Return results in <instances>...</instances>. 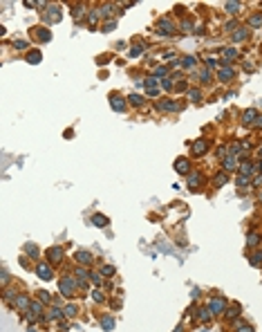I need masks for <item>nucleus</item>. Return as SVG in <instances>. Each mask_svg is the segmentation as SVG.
I'll list each match as a JSON object with an SVG mask.
<instances>
[{
    "instance_id": "1",
    "label": "nucleus",
    "mask_w": 262,
    "mask_h": 332,
    "mask_svg": "<svg viewBox=\"0 0 262 332\" xmlns=\"http://www.w3.org/2000/svg\"><path fill=\"white\" fill-rule=\"evenodd\" d=\"M38 274H41V278H45V281H49V278H52V274H49V267H47V263H41V265H38Z\"/></svg>"
},
{
    "instance_id": "2",
    "label": "nucleus",
    "mask_w": 262,
    "mask_h": 332,
    "mask_svg": "<svg viewBox=\"0 0 262 332\" xmlns=\"http://www.w3.org/2000/svg\"><path fill=\"white\" fill-rule=\"evenodd\" d=\"M222 310H224V301L222 299L211 301V312H213V314H217V312H222Z\"/></svg>"
},
{
    "instance_id": "3",
    "label": "nucleus",
    "mask_w": 262,
    "mask_h": 332,
    "mask_svg": "<svg viewBox=\"0 0 262 332\" xmlns=\"http://www.w3.org/2000/svg\"><path fill=\"white\" fill-rule=\"evenodd\" d=\"M146 90H148V94H157V92H159L157 79H148V81H146Z\"/></svg>"
},
{
    "instance_id": "4",
    "label": "nucleus",
    "mask_w": 262,
    "mask_h": 332,
    "mask_svg": "<svg viewBox=\"0 0 262 332\" xmlns=\"http://www.w3.org/2000/svg\"><path fill=\"white\" fill-rule=\"evenodd\" d=\"M206 148H208V144H206V141H204V139H200L197 144H193V150H195V153H204V150H206Z\"/></svg>"
},
{
    "instance_id": "5",
    "label": "nucleus",
    "mask_w": 262,
    "mask_h": 332,
    "mask_svg": "<svg viewBox=\"0 0 262 332\" xmlns=\"http://www.w3.org/2000/svg\"><path fill=\"white\" fill-rule=\"evenodd\" d=\"M175 168H179V173H188V162H186V159H177Z\"/></svg>"
},
{
    "instance_id": "6",
    "label": "nucleus",
    "mask_w": 262,
    "mask_h": 332,
    "mask_svg": "<svg viewBox=\"0 0 262 332\" xmlns=\"http://www.w3.org/2000/svg\"><path fill=\"white\" fill-rule=\"evenodd\" d=\"M159 108H161V110H177L179 106H177L175 101H164V103H159Z\"/></svg>"
},
{
    "instance_id": "7",
    "label": "nucleus",
    "mask_w": 262,
    "mask_h": 332,
    "mask_svg": "<svg viewBox=\"0 0 262 332\" xmlns=\"http://www.w3.org/2000/svg\"><path fill=\"white\" fill-rule=\"evenodd\" d=\"M256 117H258V115H256V110H247V112H244V124H253Z\"/></svg>"
},
{
    "instance_id": "8",
    "label": "nucleus",
    "mask_w": 262,
    "mask_h": 332,
    "mask_svg": "<svg viewBox=\"0 0 262 332\" xmlns=\"http://www.w3.org/2000/svg\"><path fill=\"white\" fill-rule=\"evenodd\" d=\"M123 106H126V103L121 101L119 97H112V108H114V110H123Z\"/></svg>"
},
{
    "instance_id": "9",
    "label": "nucleus",
    "mask_w": 262,
    "mask_h": 332,
    "mask_svg": "<svg viewBox=\"0 0 262 332\" xmlns=\"http://www.w3.org/2000/svg\"><path fill=\"white\" fill-rule=\"evenodd\" d=\"M229 77H233V70H231V68H224V70H220V79H222V81H226Z\"/></svg>"
},
{
    "instance_id": "10",
    "label": "nucleus",
    "mask_w": 262,
    "mask_h": 332,
    "mask_svg": "<svg viewBox=\"0 0 262 332\" xmlns=\"http://www.w3.org/2000/svg\"><path fill=\"white\" fill-rule=\"evenodd\" d=\"M49 258H54V260H58V258H63V251H61L58 247H54V249H49Z\"/></svg>"
},
{
    "instance_id": "11",
    "label": "nucleus",
    "mask_w": 262,
    "mask_h": 332,
    "mask_svg": "<svg viewBox=\"0 0 262 332\" xmlns=\"http://www.w3.org/2000/svg\"><path fill=\"white\" fill-rule=\"evenodd\" d=\"M249 25H251V27H262V16H251Z\"/></svg>"
},
{
    "instance_id": "12",
    "label": "nucleus",
    "mask_w": 262,
    "mask_h": 332,
    "mask_svg": "<svg viewBox=\"0 0 262 332\" xmlns=\"http://www.w3.org/2000/svg\"><path fill=\"white\" fill-rule=\"evenodd\" d=\"M76 258H79V263H83V265H85V263H90V254H85V251H79V254H76Z\"/></svg>"
},
{
    "instance_id": "13",
    "label": "nucleus",
    "mask_w": 262,
    "mask_h": 332,
    "mask_svg": "<svg viewBox=\"0 0 262 332\" xmlns=\"http://www.w3.org/2000/svg\"><path fill=\"white\" fill-rule=\"evenodd\" d=\"M242 173H244V175H251V173H253V164H251V162L242 164Z\"/></svg>"
},
{
    "instance_id": "14",
    "label": "nucleus",
    "mask_w": 262,
    "mask_h": 332,
    "mask_svg": "<svg viewBox=\"0 0 262 332\" xmlns=\"http://www.w3.org/2000/svg\"><path fill=\"white\" fill-rule=\"evenodd\" d=\"M159 25H161V32H164V34H170V32H173V27H170V23H168V20H161Z\"/></svg>"
},
{
    "instance_id": "15",
    "label": "nucleus",
    "mask_w": 262,
    "mask_h": 332,
    "mask_svg": "<svg viewBox=\"0 0 262 332\" xmlns=\"http://www.w3.org/2000/svg\"><path fill=\"white\" fill-rule=\"evenodd\" d=\"M92 222H94L97 227H103L105 224V218L103 215H94V218H92Z\"/></svg>"
},
{
    "instance_id": "16",
    "label": "nucleus",
    "mask_w": 262,
    "mask_h": 332,
    "mask_svg": "<svg viewBox=\"0 0 262 332\" xmlns=\"http://www.w3.org/2000/svg\"><path fill=\"white\" fill-rule=\"evenodd\" d=\"M244 36H247V29H238L235 34H233V38H235V41H242Z\"/></svg>"
},
{
    "instance_id": "17",
    "label": "nucleus",
    "mask_w": 262,
    "mask_h": 332,
    "mask_svg": "<svg viewBox=\"0 0 262 332\" xmlns=\"http://www.w3.org/2000/svg\"><path fill=\"white\" fill-rule=\"evenodd\" d=\"M226 9L235 14V11H240V2H229V5H226Z\"/></svg>"
},
{
    "instance_id": "18",
    "label": "nucleus",
    "mask_w": 262,
    "mask_h": 332,
    "mask_svg": "<svg viewBox=\"0 0 262 332\" xmlns=\"http://www.w3.org/2000/svg\"><path fill=\"white\" fill-rule=\"evenodd\" d=\"M200 182H202V177H200V175H191V177H188V184H191V186L200 184Z\"/></svg>"
},
{
    "instance_id": "19",
    "label": "nucleus",
    "mask_w": 262,
    "mask_h": 332,
    "mask_svg": "<svg viewBox=\"0 0 262 332\" xmlns=\"http://www.w3.org/2000/svg\"><path fill=\"white\" fill-rule=\"evenodd\" d=\"M27 303H29V301H27L25 296H18V301H16V305H18V308H27Z\"/></svg>"
},
{
    "instance_id": "20",
    "label": "nucleus",
    "mask_w": 262,
    "mask_h": 332,
    "mask_svg": "<svg viewBox=\"0 0 262 332\" xmlns=\"http://www.w3.org/2000/svg\"><path fill=\"white\" fill-rule=\"evenodd\" d=\"M130 103H135V106H139V103H141V97H139V94H130Z\"/></svg>"
},
{
    "instance_id": "21",
    "label": "nucleus",
    "mask_w": 262,
    "mask_h": 332,
    "mask_svg": "<svg viewBox=\"0 0 262 332\" xmlns=\"http://www.w3.org/2000/svg\"><path fill=\"white\" fill-rule=\"evenodd\" d=\"M14 47H16V50H25L27 43H25V41H14Z\"/></svg>"
},
{
    "instance_id": "22",
    "label": "nucleus",
    "mask_w": 262,
    "mask_h": 332,
    "mask_svg": "<svg viewBox=\"0 0 262 332\" xmlns=\"http://www.w3.org/2000/svg\"><path fill=\"white\" fill-rule=\"evenodd\" d=\"M184 65H186V68H193V65H195V63H193V56H186V59H184Z\"/></svg>"
},
{
    "instance_id": "23",
    "label": "nucleus",
    "mask_w": 262,
    "mask_h": 332,
    "mask_svg": "<svg viewBox=\"0 0 262 332\" xmlns=\"http://www.w3.org/2000/svg\"><path fill=\"white\" fill-rule=\"evenodd\" d=\"M208 317H211L208 310H202V312H200V319H202V321H208Z\"/></svg>"
},
{
    "instance_id": "24",
    "label": "nucleus",
    "mask_w": 262,
    "mask_h": 332,
    "mask_svg": "<svg viewBox=\"0 0 262 332\" xmlns=\"http://www.w3.org/2000/svg\"><path fill=\"white\" fill-rule=\"evenodd\" d=\"M38 296H41V301H43V303H47V301H49V294H47V292H41Z\"/></svg>"
},
{
    "instance_id": "25",
    "label": "nucleus",
    "mask_w": 262,
    "mask_h": 332,
    "mask_svg": "<svg viewBox=\"0 0 262 332\" xmlns=\"http://www.w3.org/2000/svg\"><path fill=\"white\" fill-rule=\"evenodd\" d=\"M61 287H63V292H72V283H67V281H65Z\"/></svg>"
},
{
    "instance_id": "26",
    "label": "nucleus",
    "mask_w": 262,
    "mask_h": 332,
    "mask_svg": "<svg viewBox=\"0 0 262 332\" xmlns=\"http://www.w3.org/2000/svg\"><path fill=\"white\" fill-rule=\"evenodd\" d=\"M41 310H43L41 303H32V312H41Z\"/></svg>"
},
{
    "instance_id": "27",
    "label": "nucleus",
    "mask_w": 262,
    "mask_h": 332,
    "mask_svg": "<svg viewBox=\"0 0 262 332\" xmlns=\"http://www.w3.org/2000/svg\"><path fill=\"white\" fill-rule=\"evenodd\" d=\"M112 325H114V323H112V319H103V328H108V330H110Z\"/></svg>"
},
{
    "instance_id": "28",
    "label": "nucleus",
    "mask_w": 262,
    "mask_h": 332,
    "mask_svg": "<svg viewBox=\"0 0 262 332\" xmlns=\"http://www.w3.org/2000/svg\"><path fill=\"white\" fill-rule=\"evenodd\" d=\"M110 14H112V5H105L103 7V16H110Z\"/></svg>"
},
{
    "instance_id": "29",
    "label": "nucleus",
    "mask_w": 262,
    "mask_h": 332,
    "mask_svg": "<svg viewBox=\"0 0 262 332\" xmlns=\"http://www.w3.org/2000/svg\"><path fill=\"white\" fill-rule=\"evenodd\" d=\"M224 56H229V59H233V56H235V50H224Z\"/></svg>"
},
{
    "instance_id": "30",
    "label": "nucleus",
    "mask_w": 262,
    "mask_h": 332,
    "mask_svg": "<svg viewBox=\"0 0 262 332\" xmlns=\"http://www.w3.org/2000/svg\"><path fill=\"white\" fill-rule=\"evenodd\" d=\"M191 99H193V101H197V99H200V92H197V90H193V92H191Z\"/></svg>"
},
{
    "instance_id": "31",
    "label": "nucleus",
    "mask_w": 262,
    "mask_h": 332,
    "mask_svg": "<svg viewBox=\"0 0 262 332\" xmlns=\"http://www.w3.org/2000/svg\"><path fill=\"white\" fill-rule=\"evenodd\" d=\"M65 314L72 317V314H74V308H72V305H70V308H65Z\"/></svg>"
},
{
    "instance_id": "32",
    "label": "nucleus",
    "mask_w": 262,
    "mask_h": 332,
    "mask_svg": "<svg viewBox=\"0 0 262 332\" xmlns=\"http://www.w3.org/2000/svg\"><path fill=\"white\" fill-rule=\"evenodd\" d=\"M240 332H253V330H251L249 325H240Z\"/></svg>"
},
{
    "instance_id": "33",
    "label": "nucleus",
    "mask_w": 262,
    "mask_h": 332,
    "mask_svg": "<svg viewBox=\"0 0 262 332\" xmlns=\"http://www.w3.org/2000/svg\"><path fill=\"white\" fill-rule=\"evenodd\" d=\"M256 121H258V126H260V128H262V117H260V119H256Z\"/></svg>"
},
{
    "instance_id": "34",
    "label": "nucleus",
    "mask_w": 262,
    "mask_h": 332,
    "mask_svg": "<svg viewBox=\"0 0 262 332\" xmlns=\"http://www.w3.org/2000/svg\"><path fill=\"white\" fill-rule=\"evenodd\" d=\"M29 332H38V330H34V328H29Z\"/></svg>"
}]
</instances>
